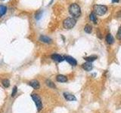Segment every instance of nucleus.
I'll use <instances>...</instances> for the list:
<instances>
[{"instance_id":"obj_14","label":"nucleus","mask_w":121,"mask_h":113,"mask_svg":"<svg viewBox=\"0 0 121 113\" xmlns=\"http://www.w3.org/2000/svg\"><path fill=\"white\" fill-rule=\"evenodd\" d=\"M45 84H46V85L49 87L50 88H53V89L56 88V85H55V83H53V81L49 80V79H47V80L45 81Z\"/></svg>"},{"instance_id":"obj_17","label":"nucleus","mask_w":121,"mask_h":113,"mask_svg":"<svg viewBox=\"0 0 121 113\" xmlns=\"http://www.w3.org/2000/svg\"><path fill=\"white\" fill-rule=\"evenodd\" d=\"M2 85L5 87V88H9V87L10 86V81L9 80V79H3L2 81Z\"/></svg>"},{"instance_id":"obj_12","label":"nucleus","mask_w":121,"mask_h":113,"mask_svg":"<svg viewBox=\"0 0 121 113\" xmlns=\"http://www.w3.org/2000/svg\"><path fill=\"white\" fill-rule=\"evenodd\" d=\"M105 40H106V42H107L108 44H112L113 43V41H114V39H113V36L110 33L106 36Z\"/></svg>"},{"instance_id":"obj_4","label":"nucleus","mask_w":121,"mask_h":113,"mask_svg":"<svg viewBox=\"0 0 121 113\" xmlns=\"http://www.w3.org/2000/svg\"><path fill=\"white\" fill-rule=\"evenodd\" d=\"M108 11V7L105 5H95L94 6V11L97 15H104Z\"/></svg>"},{"instance_id":"obj_1","label":"nucleus","mask_w":121,"mask_h":113,"mask_svg":"<svg viewBox=\"0 0 121 113\" xmlns=\"http://www.w3.org/2000/svg\"><path fill=\"white\" fill-rule=\"evenodd\" d=\"M69 11H70V14L73 15V16L75 17H79L81 14L80 8H79V6L76 3L71 4L69 8Z\"/></svg>"},{"instance_id":"obj_21","label":"nucleus","mask_w":121,"mask_h":113,"mask_svg":"<svg viewBox=\"0 0 121 113\" xmlns=\"http://www.w3.org/2000/svg\"><path fill=\"white\" fill-rule=\"evenodd\" d=\"M112 2H119V0H112Z\"/></svg>"},{"instance_id":"obj_6","label":"nucleus","mask_w":121,"mask_h":113,"mask_svg":"<svg viewBox=\"0 0 121 113\" xmlns=\"http://www.w3.org/2000/svg\"><path fill=\"white\" fill-rule=\"evenodd\" d=\"M63 96L64 97V99H65L67 101H76L77 100V98L74 95H73L72 93H70L68 92H64L63 93Z\"/></svg>"},{"instance_id":"obj_9","label":"nucleus","mask_w":121,"mask_h":113,"mask_svg":"<svg viewBox=\"0 0 121 113\" xmlns=\"http://www.w3.org/2000/svg\"><path fill=\"white\" fill-rule=\"evenodd\" d=\"M56 81L58 82H60V83H65L67 82L68 78L66 75H58L56 76Z\"/></svg>"},{"instance_id":"obj_3","label":"nucleus","mask_w":121,"mask_h":113,"mask_svg":"<svg viewBox=\"0 0 121 113\" xmlns=\"http://www.w3.org/2000/svg\"><path fill=\"white\" fill-rule=\"evenodd\" d=\"M76 20L73 17H68L66 18L65 20L63 22V26L64 27L67 29H70L73 27V26L76 25Z\"/></svg>"},{"instance_id":"obj_10","label":"nucleus","mask_w":121,"mask_h":113,"mask_svg":"<svg viewBox=\"0 0 121 113\" xmlns=\"http://www.w3.org/2000/svg\"><path fill=\"white\" fill-rule=\"evenodd\" d=\"M29 85L31 86L32 88H34L35 90H38L40 88V83L39 81H37V80H33L31 81H30Z\"/></svg>"},{"instance_id":"obj_7","label":"nucleus","mask_w":121,"mask_h":113,"mask_svg":"<svg viewBox=\"0 0 121 113\" xmlns=\"http://www.w3.org/2000/svg\"><path fill=\"white\" fill-rule=\"evenodd\" d=\"M51 57H52V59L53 60H54V61H56V62H58V63H60V62L64 61V60H65V59H64V56H62L61 55H60L58 54H52L51 56Z\"/></svg>"},{"instance_id":"obj_8","label":"nucleus","mask_w":121,"mask_h":113,"mask_svg":"<svg viewBox=\"0 0 121 113\" xmlns=\"http://www.w3.org/2000/svg\"><path fill=\"white\" fill-rule=\"evenodd\" d=\"M82 68L85 71H87V72H90L92 71V69H93V65L92 63H89V62H86L82 64Z\"/></svg>"},{"instance_id":"obj_20","label":"nucleus","mask_w":121,"mask_h":113,"mask_svg":"<svg viewBox=\"0 0 121 113\" xmlns=\"http://www.w3.org/2000/svg\"><path fill=\"white\" fill-rule=\"evenodd\" d=\"M117 39L118 40H121V26L119 28L118 32L117 33Z\"/></svg>"},{"instance_id":"obj_13","label":"nucleus","mask_w":121,"mask_h":113,"mask_svg":"<svg viewBox=\"0 0 121 113\" xmlns=\"http://www.w3.org/2000/svg\"><path fill=\"white\" fill-rule=\"evenodd\" d=\"M98 58V56L96 55H91L89 56H86L84 57V60L86 62H89V63H92L93 61H95L96 59Z\"/></svg>"},{"instance_id":"obj_16","label":"nucleus","mask_w":121,"mask_h":113,"mask_svg":"<svg viewBox=\"0 0 121 113\" xmlns=\"http://www.w3.org/2000/svg\"><path fill=\"white\" fill-rule=\"evenodd\" d=\"M89 19L92 22H94L95 24H97V17L95 15V13H91L90 15H89Z\"/></svg>"},{"instance_id":"obj_15","label":"nucleus","mask_w":121,"mask_h":113,"mask_svg":"<svg viewBox=\"0 0 121 113\" xmlns=\"http://www.w3.org/2000/svg\"><path fill=\"white\" fill-rule=\"evenodd\" d=\"M7 11V8L4 5H0V17L3 16L4 14L6 13Z\"/></svg>"},{"instance_id":"obj_18","label":"nucleus","mask_w":121,"mask_h":113,"mask_svg":"<svg viewBox=\"0 0 121 113\" xmlns=\"http://www.w3.org/2000/svg\"><path fill=\"white\" fill-rule=\"evenodd\" d=\"M92 26H91L90 25H89V24H87L85 26V32L86 33H91V32H92Z\"/></svg>"},{"instance_id":"obj_19","label":"nucleus","mask_w":121,"mask_h":113,"mask_svg":"<svg viewBox=\"0 0 121 113\" xmlns=\"http://www.w3.org/2000/svg\"><path fill=\"white\" fill-rule=\"evenodd\" d=\"M17 92V88L16 86H14L13 89H12V93H11V97H14L15 95H16V93Z\"/></svg>"},{"instance_id":"obj_2","label":"nucleus","mask_w":121,"mask_h":113,"mask_svg":"<svg viewBox=\"0 0 121 113\" xmlns=\"http://www.w3.org/2000/svg\"><path fill=\"white\" fill-rule=\"evenodd\" d=\"M31 97L34 102V103L36 104L37 111L40 112L42 109H43V103H42V100H41L40 97L38 95L37 93H32Z\"/></svg>"},{"instance_id":"obj_5","label":"nucleus","mask_w":121,"mask_h":113,"mask_svg":"<svg viewBox=\"0 0 121 113\" xmlns=\"http://www.w3.org/2000/svg\"><path fill=\"white\" fill-rule=\"evenodd\" d=\"M64 59H65L66 61L70 64V65L73 66H76L77 65V60L74 59L73 57H72L70 56H64Z\"/></svg>"},{"instance_id":"obj_11","label":"nucleus","mask_w":121,"mask_h":113,"mask_svg":"<svg viewBox=\"0 0 121 113\" xmlns=\"http://www.w3.org/2000/svg\"><path fill=\"white\" fill-rule=\"evenodd\" d=\"M39 41H42V42L43 43H47V44H49V43H52V39H50L49 37L46 36H40L39 37Z\"/></svg>"}]
</instances>
